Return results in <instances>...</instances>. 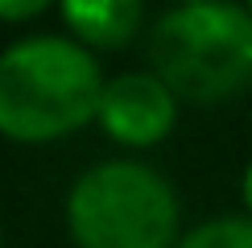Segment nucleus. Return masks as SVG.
<instances>
[{
    "mask_svg": "<svg viewBox=\"0 0 252 248\" xmlns=\"http://www.w3.org/2000/svg\"><path fill=\"white\" fill-rule=\"evenodd\" d=\"M70 232L79 248H170L178 203L161 174L132 161H108L70 190Z\"/></svg>",
    "mask_w": 252,
    "mask_h": 248,
    "instance_id": "obj_3",
    "label": "nucleus"
},
{
    "mask_svg": "<svg viewBox=\"0 0 252 248\" xmlns=\"http://www.w3.org/2000/svg\"><path fill=\"white\" fill-rule=\"evenodd\" d=\"M95 116L124 145H153L174 128V95L153 75H120L103 87Z\"/></svg>",
    "mask_w": 252,
    "mask_h": 248,
    "instance_id": "obj_4",
    "label": "nucleus"
},
{
    "mask_svg": "<svg viewBox=\"0 0 252 248\" xmlns=\"http://www.w3.org/2000/svg\"><path fill=\"white\" fill-rule=\"evenodd\" d=\"M99 66L62 37H29L0 58V132L50 141L99 112Z\"/></svg>",
    "mask_w": 252,
    "mask_h": 248,
    "instance_id": "obj_1",
    "label": "nucleus"
},
{
    "mask_svg": "<svg viewBox=\"0 0 252 248\" xmlns=\"http://www.w3.org/2000/svg\"><path fill=\"white\" fill-rule=\"evenodd\" d=\"M182 248H252V223L248 219H215L203 223L182 240Z\"/></svg>",
    "mask_w": 252,
    "mask_h": 248,
    "instance_id": "obj_6",
    "label": "nucleus"
},
{
    "mask_svg": "<svg viewBox=\"0 0 252 248\" xmlns=\"http://www.w3.org/2000/svg\"><path fill=\"white\" fill-rule=\"evenodd\" d=\"M190 4H215V0H190Z\"/></svg>",
    "mask_w": 252,
    "mask_h": 248,
    "instance_id": "obj_9",
    "label": "nucleus"
},
{
    "mask_svg": "<svg viewBox=\"0 0 252 248\" xmlns=\"http://www.w3.org/2000/svg\"><path fill=\"white\" fill-rule=\"evenodd\" d=\"M66 25L91 46H124L141 25V0H62Z\"/></svg>",
    "mask_w": 252,
    "mask_h": 248,
    "instance_id": "obj_5",
    "label": "nucleus"
},
{
    "mask_svg": "<svg viewBox=\"0 0 252 248\" xmlns=\"http://www.w3.org/2000/svg\"><path fill=\"white\" fill-rule=\"evenodd\" d=\"M244 194H248V203H252V165H248V174H244Z\"/></svg>",
    "mask_w": 252,
    "mask_h": 248,
    "instance_id": "obj_8",
    "label": "nucleus"
},
{
    "mask_svg": "<svg viewBox=\"0 0 252 248\" xmlns=\"http://www.w3.org/2000/svg\"><path fill=\"white\" fill-rule=\"evenodd\" d=\"M50 0H0V21H25V17H33L41 13Z\"/></svg>",
    "mask_w": 252,
    "mask_h": 248,
    "instance_id": "obj_7",
    "label": "nucleus"
},
{
    "mask_svg": "<svg viewBox=\"0 0 252 248\" xmlns=\"http://www.w3.org/2000/svg\"><path fill=\"white\" fill-rule=\"evenodd\" d=\"M149 58L170 95L215 103L252 79V17L236 4H186L165 13L149 37Z\"/></svg>",
    "mask_w": 252,
    "mask_h": 248,
    "instance_id": "obj_2",
    "label": "nucleus"
}]
</instances>
